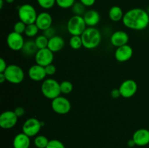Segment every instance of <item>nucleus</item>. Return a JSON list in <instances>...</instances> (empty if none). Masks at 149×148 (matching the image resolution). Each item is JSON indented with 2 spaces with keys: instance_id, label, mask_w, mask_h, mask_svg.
Wrapping results in <instances>:
<instances>
[{
  "instance_id": "6e6552de",
  "label": "nucleus",
  "mask_w": 149,
  "mask_h": 148,
  "mask_svg": "<svg viewBox=\"0 0 149 148\" xmlns=\"http://www.w3.org/2000/svg\"><path fill=\"white\" fill-rule=\"evenodd\" d=\"M51 107L52 110L58 115H65L70 112L71 104L69 100L63 96H59L52 100Z\"/></svg>"
},
{
  "instance_id": "423d86ee",
  "label": "nucleus",
  "mask_w": 149,
  "mask_h": 148,
  "mask_svg": "<svg viewBox=\"0 0 149 148\" xmlns=\"http://www.w3.org/2000/svg\"><path fill=\"white\" fill-rule=\"evenodd\" d=\"M17 15L20 21L26 25H29L35 23L38 14L33 6L29 4H24L19 7Z\"/></svg>"
},
{
  "instance_id": "1a4fd4ad",
  "label": "nucleus",
  "mask_w": 149,
  "mask_h": 148,
  "mask_svg": "<svg viewBox=\"0 0 149 148\" xmlns=\"http://www.w3.org/2000/svg\"><path fill=\"white\" fill-rule=\"evenodd\" d=\"M25 41L23 35L12 31L7 35V44L8 47L13 51H21Z\"/></svg>"
},
{
  "instance_id": "72a5a7b5",
  "label": "nucleus",
  "mask_w": 149,
  "mask_h": 148,
  "mask_svg": "<svg viewBox=\"0 0 149 148\" xmlns=\"http://www.w3.org/2000/svg\"><path fill=\"white\" fill-rule=\"evenodd\" d=\"M43 34L45 35L47 39H51V38L55 36V29L52 27L49 28L48 29L45 30V31H43Z\"/></svg>"
},
{
  "instance_id": "f257e3e1",
  "label": "nucleus",
  "mask_w": 149,
  "mask_h": 148,
  "mask_svg": "<svg viewBox=\"0 0 149 148\" xmlns=\"http://www.w3.org/2000/svg\"><path fill=\"white\" fill-rule=\"evenodd\" d=\"M122 23L131 30H145L149 25V14L143 9H131L125 13Z\"/></svg>"
},
{
  "instance_id": "aec40b11",
  "label": "nucleus",
  "mask_w": 149,
  "mask_h": 148,
  "mask_svg": "<svg viewBox=\"0 0 149 148\" xmlns=\"http://www.w3.org/2000/svg\"><path fill=\"white\" fill-rule=\"evenodd\" d=\"M64 45H65L64 39L61 36L55 35V36L49 39L47 48L53 53H55L62 50L63 48L64 47Z\"/></svg>"
},
{
  "instance_id": "5701e85b",
  "label": "nucleus",
  "mask_w": 149,
  "mask_h": 148,
  "mask_svg": "<svg viewBox=\"0 0 149 148\" xmlns=\"http://www.w3.org/2000/svg\"><path fill=\"white\" fill-rule=\"evenodd\" d=\"M49 142V140L47 136L44 135H37L35 136L33 144L35 145V147L36 148H46Z\"/></svg>"
},
{
  "instance_id": "7ed1b4c3",
  "label": "nucleus",
  "mask_w": 149,
  "mask_h": 148,
  "mask_svg": "<svg viewBox=\"0 0 149 148\" xmlns=\"http://www.w3.org/2000/svg\"><path fill=\"white\" fill-rule=\"evenodd\" d=\"M41 91L44 97L49 100H54L61 96V91L60 83L54 78H47L42 81L41 86Z\"/></svg>"
},
{
  "instance_id": "c85d7f7f",
  "label": "nucleus",
  "mask_w": 149,
  "mask_h": 148,
  "mask_svg": "<svg viewBox=\"0 0 149 148\" xmlns=\"http://www.w3.org/2000/svg\"><path fill=\"white\" fill-rule=\"evenodd\" d=\"M39 7L45 10L52 8L56 4V0H36Z\"/></svg>"
},
{
  "instance_id": "412c9836",
  "label": "nucleus",
  "mask_w": 149,
  "mask_h": 148,
  "mask_svg": "<svg viewBox=\"0 0 149 148\" xmlns=\"http://www.w3.org/2000/svg\"><path fill=\"white\" fill-rule=\"evenodd\" d=\"M39 49L36 46L35 41L28 40L25 41L24 45L23 46V49H21V52L25 56L30 57L35 56L36 52H38Z\"/></svg>"
},
{
  "instance_id": "a878e982",
  "label": "nucleus",
  "mask_w": 149,
  "mask_h": 148,
  "mask_svg": "<svg viewBox=\"0 0 149 148\" xmlns=\"http://www.w3.org/2000/svg\"><path fill=\"white\" fill-rule=\"evenodd\" d=\"M69 45L73 49H79L81 46H83L81 36H71L69 40Z\"/></svg>"
},
{
  "instance_id": "0eeeda50",
  "label": "nucleus",
  "mask_w": 149,
  "mask_h": 148,
  "mask_svg": "<svg viewBox=\"0 0 149 148\" xmlns=\"http://www.w3.org/2000/svg\"><path fill=\"white\" fill-rule=\"evenodd\" d=\"M44 123L36 118H30L26 120L22 126V132L26 133L29 137L37 136L43 126Z\"/></svg>"
},
{
  "instance_id": "c9c22d12",
  "label": "nucleus",
  "mask_w": 149,
  "mask_h": 148,
  "mask_svg": "<svg viewBox=\"0 0 149 148\" xmlns=\"http://www.w3.org/2000/svg\"><path fill=\"white\" fill-rule=\"evenodd\" d=\"M111 97H113V99H117L119 98V97H122L120 91H119V89H113L111 91Z\"/></svg>"
},
{
  "instance_id": "2eb2a0df",
  "label": "nucleus",
  "mask_w": 149,
  "mask_h": 148,
  "mask_svg": "<svg viewBox=\"0 0 149 148\" xmlns=\"http://www.w3.org/2000/svg\"><path fill=\"white\" fill-rule=\"evenodd\" d=\"M110 41L113 46L118 48L119 46L127 44L129 41V36L127 33L124 30H117L113 32L111 34Z\"/></svg>"
},
{
  "instance_id": "58836bf2",
  "label": "nucleus",
  "mask_w": 149,
  "mask_h": 148,
  "mask_svg": "<svg viewBox=\"0 0 149 148\" xmlns=\"http://www.w3.org/2000/svg\"><path fill=\"white\" fill-rule=\"evenodd\" d=\"M6 81H7V80H6V77L5 75H4V74L3 73H0V83H1V84H3V83Z\"/></svg>"
},
{
  "instance_id": "7c9ffc66",
  "label": "nucleus",
  "mask_w": 149,
  "mask_h": 148,
  "mask_svg": "<svg viewBox=\"0 0 149 148\" xmlns=\"http://www.w3.org/2000/svg\"><path fill=\"white\" fill-rule=\"evenodd\" d=\"M26 26L27 25L26 23H24L23 22L19 21L16 22L14 25V27H13V31L16 32L17 33H20V34H23L25 33V30H26Z\"/></svg>"
},
{
  "instance_id": "c756f323",
  "label": "nucleus",
  "mask_w": 149,
  "mask_h": 148,
  "mask_svg": "<svg viewBox=\"0 0 149 148\" xmlns=\"http://www.w3.org/2000/svg\"><path fill=\"white\" fill-rule=\"evenodd\" d=\"M76 3V0H56V4L62 9L71 8Z\"/></svg>"
},
{
  "instance_id": "f8f14e48",
  "label": "nucleus",
  "mask_w": 149,
  "mask_h": 148,
  "mask_svg": "<svg viewBox=\"0 0 149 148\" xmlns=\"http://www.w3.org/2000/svg\"><path fill=\"white\" fill-rule=\"evenodd\" d=\"M18 117L12 110H6L0 115V127L3 129H10L17 122Z\"/></svg>"
},
{
  "instance_id": "4468645a",
  "label": "nucleus",
  "mask_w": 149,
  "mask_h": 148,
  "mask_svg": "<svg viewBox=\"0 0 149 148\" xmlns=\"http://www.w3.org/2000/svg\"><path fill=\"white\" fill-rule=\"evenodd\" d=\"M133 55V49L132 46L126 44L116 48L114 56L116 60L119 62H125L130 60Z\"/></svg>"
},
{
  "instance_id": "4c0bfd02",
  "label": "nucleus",
  "mask_w": 149,
  "mask_h": 148,
  "mask_svg": "<svg viewBox=\"0 0 149 148\" xmlns=\"http://www.w3.org/2000/svg\"><path fill=\"white\" fill-rule=\"evenodd\" d=\"M7 66L8 65H7V62L3 58H1L0 59V73H4Z\"/></svg>"
},
{
  "instance_id": "37998d69",
  "label": "nucleus",
  "mask_w": 149,
  "mask_h": 148,
  "mask_svg": "<svg viewBox=\"0 0 149 148\" xmlns=\"http://www.w3.org/2000/svg\"><path fill=\"white\" fill-rule=\"evenodd\" d=\"M33 148H36V147H33Z\"/></svg>"
},
{
  "instance_id": "a19ab883",
  "label": "nucleus",
  "mask_w": 149,
  "mask_h": 148,
  "mask_svg": "<svg viewBox=\"0 0 149 148\" xmlns=\"http://www.w3.org/2000/svg\"><path fill=\"white\" fill-rule=\"evenodd\" d=\"M4 0H0V9L3 8V5H4Z\"/></svg>"
},
{
  "instance_id": "6ab92c4d",
  "label": "nucleus",
  "mask_w": 149,
  "mask_h": 148,
  "mask_svg": "<svg viewBox=\"0 0 149 148\" xmlns=\"http://www.w3.org/2000/svg\"><path fill=\"white\" fill-rule=\"evenodd\" d=\"M31 137L24 133H17L13 139V148H30Z\"/></svg>"
},
{
  "instance_id": "473e14b6",
  "label": "nucleus",
  "mask_w": 149,
  "mask_h": 148,
  "mask_svg": "<svg viewBox=\"0 0 149 148\" xmlns=\"http://www.w3.org/2000/svg\"><path fill=\"white\" fill-rule=\"evenodd\" d=\"M45 71H46V73L47 75H55V73H56V67L53 65V64H50V65H47V66L45 67Z\"/></svg>"
},
{
  "instance_id": "a211bd4d",
  "label": "nucleus",
  "mask_w": 149,
  "mask_h": 148,
  "mask_svg": "<svg viewBox=\"0 0 149 148\" xmlns=\"http://www.w3.org/2000/svg\"><path fill=\"white\" fill-rule=\"evenodd\" d=\"M84 21L87 27H95L99 23L100 16L98 12L95 10H90L86 11L83 15Z\"/></svg>"
},
{
  "instance_id": "2f4dec72",
  "label": "nucleus",
  "mask_w": 149,
  "mask_h": 148,
  "mask_svg": "<svg viewBox=\"0 0 149 148\" xmlns=\"http://www.w3.org/2000/svg\"><path fill=\"white\" fill-rule=\"evenodd\" d=\"M46 148H65V147L61 141L58 139H51Z\"/></svg>"
},
{
  "instance_id": "ddd939ff",
  "label": "nucleus",
  "mask_w": 149,
  "mask_h": 148,
  "mask_svg": "<svg viewBox=\"0 0 149 148\" xmlns=\"http://www.w3.org/2000/svg\"><path fill=\"white\" fill-rule=\"evenodd\" d=\"M28 75L31 80L36 81V82L43 81L47 76L45 67L38 65V64H35L29 68Z\"/></svg>"
},
{
  "instance_id": "f3484780",
  "label": "nucleus",
  "mask_w": 149,
  "mask_h": 148,
  "mask_svg": "<svg viewBox=\"0 0 149 148\" xmlns=\"http://www.w3.org/2000/svg\"><path fill=\"white\" fill-rule=\"evenodd\" d=\"M132 139L137 146L143 147L148 145L149 144V130L146 129H140L135 131Z\"/></svg>"
},
{
  "instance_id": "9b49d317",
  "label": "nucleus",
  "mask_w": 149,
  "mask_h": 148,
  "mask_svg": "<svg viewBox=\"0 0 149 148\" xmlns=\"http://www.w3.org/2000/svg\"><path fill=\"white\" fill-rule=\"evenodd\" d=\"M119 89L122 97L125 99L131 98L138 91V84L134 80L127 79L121 84Z\"/></svg>"
},
{
  "instance_id": "b1692460",
  "label": "nucleus",
  "mask_w": 149,
  "mask_h": 148,
  "mask_svg": "<svg viewBox=\"0 0 149 148\" xmlns=\"http://www.w3.org/2000/svg\"><path fill=\"white\" fill-rule=\"evenodd\" d=\"M35 43H36V46L39 49H45L47 48L48 46V42H49V39L46 37L44 34L39 35V36H36L35 39Z\"/></svg>"
},
{
  "instance_id": "f704fd0d",
  "label": "nucleus",
  "mask_w": 149,
  "mask_h": 148,
  "mask_svg": "<svg viewBox=\"0 0 149 148\" xmlns=\"http://www.w3.org/2000/svg\"><path fill=\"white\" fill-rule=\"evenodd\" d=\"M17 117H22L25 114V109L23 107H17L14 110Z\"/></svg>"
},
{
  "instance_id": "ea45409f",
  "label": "nucleus",
  "mask_w": 149,
  "mask_h": 148,
  "mask_svg": "<svg viewBox=\"0 0 149 148\" xmlns=\"http://www.w3.org/2000/svg\"><path fill=\"white\" fill-rule=\"evenodd\" d=\"M127 145L128 147H133L134 146H135V142H134L133 139H130V140L128 141L127 142Z\"/></svg>"
},
{
  "instance_id": "79ce46f5",
  "label": "nucleus",
  "mask_w": 149,
  "mask_h": 148,
  "mask_svg": "<svg viewBox=\"0 0 149 148\" xmlns=\"http://www.w3.org/2000/svg\"><path fill=\"white\" fill-rule=\"evenodd\" d=\"M4 1L7 2V4H13V3L15 1V0H4Z\"/></svg>"
},
{
  "instance_id": "4be33fe9",
  "label": "nucleus",
  "mask_w": 149,
  "mask_h": 148,
  "mask_svg": "<svg viewBox=\"0 0 149 148\" xmlns=\"http://www.w3.org/2000/svg\"><path fill=\"white\" fill-rule=\"evenodd\" d=\"M125 13L119 6H113L109 11V17L113 22H119L122 20Z\"/></svg>"
},
{
  "instance_id": "393cba45",
  "label": "nucleus",
  "mask_w": 149,
  "mask_h": 148,
  "mask_svg": "<svg viewBox=\"0 0 149 148\" xmlns=\"http://www.w3.org/2000/svg\"><path fill=\"white\" fill-rule=\"evenodd\" d=\"M39 31V29L36 25V23H32V24H29L26 26V28L24 33L28 37L33 38L38 34Z\"/></svg>"
},
{
  "instance_id": "cd10ccee",
  "label": "nucleus",
  "mask_w": 149,
  "mask_h": 148,
  "mask_svg": "<svg viewBox=\"0 0 149 148\" xmlns=\"http://www.w3.org/2000/svg\"><path fill=\"white\" fill-rule=\"evenodd\" d=\"M85 7V6L83 5L79 1V2H76L71 8H72V12L74 15L83 16L86 12Z\"/></svg>"
},
{
  "instance_id": "f03ea898",
  "label": "nucleus",
  "mask_w": 149,
  "mask_h": 148,
  "mask_svg": "<svg viewBox=\"0 0 149 148\" xmlns=\"http://www.w3.org/2000/svg\"><path fill=\"white\" fill-rule=\"evenodd\" d=\"M81 37L83 46L87 49L97 48L100 45L102 39L100 30L95 27H87Z\"/></svg>"
},
{
  "instance_id": "20e7f679",
  "label": "nucleus",
  "mask_w": 149,
  "mask_h": 148,
  "mask_svg": "<svg viewBox=\"0 0 149 148\" xmlns=\"http://www.w3.org/2000/svg\"><path fill=\"white\" fill-rule=\"evenodd\" d=\"M87 27L83 16H72L67 23V30L71 36H81Z\"/></svg>"
},
{
  "instance_id": "e433bc0d",
  "label": "nucleus",
  "mask_w": 149,
  "mask_h": 148,
  "mask_svg": "<svg viewBox=\"0 0 149 148\" xmlns=\"http://www.w3.org/2000/svg\"><path fill=\"white\" fill-rule=\"evenodd\" d=\"M96 0H79L80 2L85 7H92L95 4Z\"/></svg>"
},
{
  "instance_id": "dca6fc26",
  "label": "nucleus",
  "mask_w": 149,
  "mask_h": 148,
  "mask_svg": "<svg viewBox=\"0 0 149 148\" xmlns=\"http://www.w3.org/2000/svg\"><path fill=\"white\" fill-rule=\"evenodd\" d=\"M35 23L39 28V30L45 31L49 28L52 27V17L49 13L47 12H42L38 14Z\"/></svg>"
},
{
  "instance_id": "39448f33",
  "label": "nucleus",
  "mask_w": 149,
  "mask_h": 148,
  "mask_svg": "<svg viewBox=\"0 0 149 148\" xmlns=\"http://www.w3.org/2000/svg\"><path fill=\"white\" fill-rule=\"evenodd\" d=\"M3 73L6 77V80L13 84H19L24 80L25 73L23 70L17 65H9Z\"/></svg>"
},
{
  "instance_id": "9d476101",
  "label": "nucleus",
  "mask_w": 149,
  "mask_h": 148,
  "mask_svg": "<svg viewBox=\"0 0 149 148\" xmlns=\"http://www.w3.org/2000/svg\"><path fill=\"white\" fill-rule=\"evenodd\" d=\"M36 64L46 67L52 63L54 60V53L48 48L39 49L34 56Z\"/></svg>"
},
{
  "instance_id": "bb28decb",
  "label": "nucleus",
  "mask_w": 149,
  "mask_h": 148,
  "mask_svg": "<svg viewBox=\"0 0 149 148\" xmlns=\"http://www.w3.org/2000/svg\"><path fill=\"white\" fill-rule=\"evenodd\" d=\"M60 88H61V94H68L73 91L74 86L72 83L70 82L69 81H63L60 83Z\"/></svg>"
}]
</instances>
